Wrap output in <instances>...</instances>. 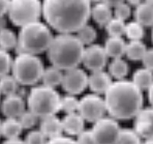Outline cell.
<instances>
[{
	"mask_svg": "<svg viewBox=\"0 0 153 144\" xmlns=\"http://www.w3.org/2000/svg\"><path fill=\"white\" fill-rule=\"evenodd\" d=\"M91 6L89 0H44L42 17L57 32L76 33L87 24Z\"/></svg>",
	"mask_w": 153,
	"mask_h": 144,
	"instance_id": "cell-1",
	"label": "cell"
},
{
	"mask_svg": "<svg viewBox=\"0 0 153 144\" xmlns=\"http://www.w3.org/2000/svg\"><path fill=\"white\" fill-rule=\"evenodd\" d=\"M103 96L107 112L116 120L134 118L143 109V91L131 81H115Z\"/></svg>",
	"mask_w": 153,
	"mask_h": 144,
	"instance_id": "cell-2",
	"label": "cell"
},
{
	"mask_svg": "<svg viewBox=\"0 0 153 144\" xmlns=\"http://www.w3.org/2000/svg\"><path fill=\"white\" fill-rule=\"evenodd\" d=\"M85 46L73 33H59L54 37L47 51L51 64L61 71L78 67L82 62Z\"/></svg>",
	"mask_w": 153,
	"mask_h": 144,
	"instance_id": "cell-3",
	"label": "cell"
},
{
	"mask_svg": "<svg viewBox=\"0 0 153 144\" xmlns=\"http://www.w3.org/2000/svg\"><path fill=\"white\" fill-rule=\"evenodd\" d=\"M53 39L50 27L36 21L21 28L18 35V47L21 50L20 53L38 55L49 50Z\"/></svg>",
	"mask_w": 153,
	"mask_h": 144,
	"instance_id": "cell-4",
	"label": "cell"
},
{
	"mask_svg": "<svg viewBox=\"0 0 153 144\" xmlns=\"http://www.w3.org/2000/svg\"><path fill=\"white\" fill-rule=\"evenodd\" d=\"M60 103L61 96L59 92L44 84L33 87L27 98L28 110L39 118L56 115L60 111Z\"/></svg>",
	"mask_w": 153,
	"mask_h": 144,
	"instance_id": "cell-5",
	"label": "cell"
},
{
	"mask_svg": "<svg viewBox=\"0 0 153 144\" xmlns=\"http://www.w3.org/2000/svg\"><path fill=\"white\" fill-rule=\"evenodd\" d=\"M44 71V63L37 55L19 53L13 61V76L20 85H35L42 80Z\"/></svg>",
	"mask_w": 153,
	"mask_h": 144,
	"instance_id": "cell-6",
	"label": "cell"
},
{
	"mask_svg": "<svg viewBox=\"0 0 153 144\" xmlns=\"http://www.w3.org/2000/svg\"><path fill=\"white\" fill-rule=\"evenodd\" d=\"M7 15L10 22L20 28L39 21L42 15L40 0H10Z\"/></svg>",
	"mask_w": 153,
	"mask_h": 144,
	"instance_id": "cell-7",
	"label": "cell"
},
{
	"mask_svg": "<svg viewBox=\"0 0 153 144\" xmlns=\"http://www.w3.org/2000/svg\"><path fill=\"white\" fill-rule=\"evenodd\" d=\"M105 112L107 108L105 100L98 94H86L80 100L78 113L84 118L85 121L94 123L100 118L105 117Z\"/></svg>",
	"mask_w": 153,
	"mask_h": 144,
	"instance_id": "cell-8",
	"label": "cell"
},
{
	"mask_svg": "<svg viewBox=\"0 0 153 144\" xmlns=\"http://www.w3.org/2000/svg\"><path fill=\"white\" fill-rule=\"evenodd\" d=\"M91 132L97 144H115L121 128L116 119L102 117L93 123Z\"/></svg>",
	"mask_w": 153,
	"mask_h": 144,
	"instance_id": "cell-9",
	"label": "cell"
},
{
	"mask_svg": "<svg viewBox=\"0 0 153 144\" xmlns=\"http://www.w3.org/2000/svg\"><path fill=\"white\" fill-rule=\"evenodd\" d=\"M88 77L87 73L80 67L67 69L63 73L61 86L66 94H76L82 93L88 87Z\"/></svg>",
	"mask_w": 153,
	"mask_h": 144,
	"instance_id": "cell-10",
	"label": "cell"
},
{
	"mask_svg": "<svg viewBox=\"0 0 153 144\" xmlns=\"http://www.w3.org/2000/svg\"><path fill=\"white\" fill-rule=\"evenodd\" d=\"M108 58L109 57L105 53L103 46L93 44L85 47L82 62L84 66L90 72L102 71L107 66Z\"/></svg>",
	"mask_w": 153,
	"mask_h": 144,
	"instance_id": "cell-11",
	"label": "cell"
},
{
	"mask_svg": "<svg viewBox=\"0 0 153 144\" xmlns=\"http://www.w3.org/2000/svg\"><path fill=\"white\" fill-rule=\"evenodd\" d=\"M134 130L145 140L153 139V107L143 108L134 117Z\"/></svg>",
	"mask_w": 153,
	"mask_h": 144,
	"instance_id": "cell-12",
	"label": "cell"
},
{
	"mask_svg": "<svg viewBox=\"0 0 153 144\" xmlns=\"http://www.w3.org/2000/svg\"><path fill=\"white\" fill-rule=\"evenodd\" d=\"M1 112L6 118H17L26 111L25 101L18 93L7 96L1 103Z\"/></svg>",
	"mask_w": 153,
	"mask_h": 144,
	"instance_id": "cell-13",
	"label": "cell"
},
{
	"mask_svg": "<svg viewBox=\"0 0 153 144\" xmlns=\"http://www.w3.org/2000/svg\"><path fill=\"white\" fill-rule=\"evenodd\" d=\"M112 83H113L112 77L103 69L91 72L88 77V87L90 90L98 96L105 94Z\"/></svg>",
	"mask_w": 153,
	"mask_h": 144,
	"instance_id": "cell-14",
	"label": "cell"
},
{
	"mask_svg": "<svg viewBox=\"0 0 153 144\" xmlns=\"http://www.w3.org/2000/svg\"><path fill=\"white\" fill-rule=\"evenodd\" d=\"M39 131L49 139H53L59 137L63 133L62 128V120L56 115L48 116V117L40 118Z\"/></svg>",
	"mask_w": 153,
	"mask_h": 144,
	"instance_id": "cell-15",
	"label": "cell"
},
{
	"mask_svg": "<svg viewBox=\"0 0 153 144\" xmlns=\"http://www.w3.org/2000/svg\"><path fill=\"white\" fill-rule=\"evenodd\" d=\"M63 133L67 136H78L85 130V120L80 114L71 113L65 114V116L61 119Z\"/></svg>",
	"mask_w": 153,
	"mask_h": 144,
	"instance_id": "cell-16",
	"label": "cell"
},
{
	"mask_svg": "<svg viewBox=\"0 0 153 144\" xmlns=\"http://www.w3.org/2000/svg\"><path fill=\"white\" fill-rule=\"evenodd\" d=\"M90 17L93 19V21L97 25L105 26L112 20L114 15L112 7H110L109 5L102 3V2H100V3H96L91 6Z\"/></svg>",
	"mask_w": 153,
	"mask_h": 144,
	"instance_id": "cell-17",
	"label": "cell"
},
{
	"mask_svg": "<svg viewBox=\"0 0 153 144\" xmlns=\"http://www.w3.org/2000/svg\"><path fill=\"white\" fill-rule=\"evenodd\" d=\"M103 48L107 53L108 57L115 59V58H122L125 55V48H126V43L122 37H109L105 42Z\"/></svg>",
	"mask_w": 153,
	"mask_h": 144,
	"instance_id": "cell-18",
	"label": "cell"
},
{
	"mask_svg": "<svg viewBox=\"0 0 153 144\" xmlns=\"http://www.w3.org/2000/svg\"><path fill=\"white\" fill-rule=\"evenodd\" d=\"M134 21L143 27H153V4L144 1L134 10Z\"/></svg>",
	"mask_w": 153,
	"mask_h": 144,
	"instance_id": "cell-19",
	"label": "cell"
},
{
	"mask_svg": "<svg viewBox=\"0 0 153 144\" xmlns=\"http://www.w3.org/2000/svg\"><path fill=\"white\" fill-rule=\"evenodd\" d=\"M132 83L141 91L148 90L153 84V72L145 67L138 69L132 75Z\"/></svg>",
	"mask_w": 153,
	"mask_h": 144,
	"instance_id": "cell-20",
	"label": "cell"
},
{
	"mask_svg": "<svg viewBox=\"0 0 153 144\" xmlns=\"http://www.w3.org/2000/svg\"><path fill=\"white\" fill-rule=\"evenodd\" d=\"M108 73L116 81L125 80L129 73V66L126 60H124L123 58H115V59H112V61L109 63Z\"/></svg>",
	"mask_w": 153,
	"mask_h": 144,
	"instance_id": "cell-21",
	"label": "cell"
},
{
	"mask_svg": "<svg viewBox=\"0 0 153 144\" xmlns=\"http://www.w3.org/2000/svg\"><path fill=\"white\" fill-rule=\"evenodd\" d=\"M62 79H63V71L51 66L45 69L44 73H42V84L46 86L56 88L57 86L61 85Z\"/></svg>",
	"mask_w": 153,
	"mask_h": 144,
	"instance_id": "cell-22",
	"label": "cell"
},
{
	"mask_svg": "<svg viewBox=\"0 0 153 144\" xmlns=\"http://www.w3.org/2000/svg\"><path fill=\"white\" fill-rule=\"evenodd\" d=\"M147 50L148 48L142 40H129L125 48V56L131 61H142Z\"/></svg>",
	"mask_w": 153,
	"mask_h": 144,
	"instance_id": "cell-23",
	"label": "cell"
},
{
	"mask_svg": "<svg viewBox=\"0 0 153 144\" xmlns=\"http://www.w3.org/2000/svg\"><path fill=\"white\" fill-rule=\"evenodd\" d=\"M2 136L6 139H17L22 134L23 128L17 118H6L2 122Z\"/></svg>",
	"mask_w": 153,
	"mask_h": 144,
	"instance_id": "cell-24",
	"label": "cell"
},
{
	"mask_svg": "<svg viewBox=\"0 0 153 144\" xmlns=\"http://www.w3.org/2000/svg\"><path fill=\"white\" fill-rule=\"evenodd\" d=\"M76 37L84 46L93 45L97 37V31L90 24H85L76 32Z\"/></svg>",
	"mask_w": 153,
	"mask_h": 144,
	"instance_id": "cell-25",
	"label": "cell"
},
{
	"mask_svg": "<svg viewBox=\"0 0 153 144\" xmlns=\"http://www.w3.org/2000/svg\"><path fill=\"white\" fill-rule=\"evenodd\" d=\"M18 46V35L10 28L0 30V48L3 50H10Z\"/></svg>",
	"mask_w": 153,
	"mask_h": 144,
	"instance_id": "cell-26",
	"label": "cell"
},
{
	"mask_svg": "<svg viewBox=\"0 0 153 144\" xmlns=\"http://www.w3.org/2000/svg\"><path fill=\"white\" fill-rule=\"evenodd\" d=\"M19 83L13 75H6L0 78V93L3 96H12L16 94L19 88Z\"/></svg>",
	"mask_w": 153,
	"mask_h": 144,
	"instance_id": "cell-27",
	"label": "cell"
},
{
	"mask_svg": "<svg viewBox=\"0 0 153 144\" xmlns=\"http://www.w3.org/2000/svg\"><path fill=\"white\" fill-rule=\"evenodd\" d=\"M145 27L139 24L137 21L128 22L125 25L124 35L129 40H142L145 35Z\"/></svg>",
	"mask_w": 153,
	"mask_h": 144,
	"instance_id": "cell-28",
	"label": "cell"
},
{
	"mask_svg": "<svg viewBox=\"0 0 153 144\" xmlns=\"http://www.w3.org/2000/svg\"><path fill=\"white\" fill-rule=\"evenodd\" d=\"M125 23L122 20L116 19V18H112V20L107 24L105 27V31H107L109 37H122V35L125 32Z\"/></svg>",
	"mask_w": 153,
	"mask_h": 144,
	"instance_id": "cell-29",
	"label": "cell"
},
{
	"mask_svg": "<svg viewBox=\"0 0 153 144\" xmlns=\"http://www.w3.org/2000/svg\"><path fill=\"white\" fill-rule=\"evenodd\" d=\"M79 103L80 100H78L76 96L65 94L64 96H61L60 111H63L65 114L76 113L79 110Z\"/></svg>",
	"mask_w": 153,
	"mask_h": 144,
	"instance_id": "cell-30",
	"label": "cell"
},
{
	"mask_svg": "<svg viewBox=\"0 0 153 144\" xmlns=\"http://www.w3.org/2000/svg\"><path fill=\"white\" fill-rule=\"evenodd\" d=\"M115 144H142L141 137L134 130L121 129L117 141Z\"/></svg>",
	"mask_w": 153,
	"mask_h": 144,
	"instance_id": "cell-31",
	"label": "cell"
},
{
	"mask_svg": "<svg viewBox=\"0 0 153 144\" xmlns=\"http://www.w3.org/2000/svg\"><path fill=\"white\" fill-rule=\"evenodd\" d=\"M13 59L6 50L0 48V78L6 76L12 71Z\"/></svg>",
	"mask_w": 153,
	"mask_h": 144,
	"instance_id": "cell-32",
	"label": "cell"
},
{
	"mask_svg": "<svg viewBox=\"0 0 153 144\" xmlns=\"http://www.w3.org/2000/svg\"><path fill=\"white\" fill-rule=\"evenodd\" d=\"M38 116L35 115L33 112L26 110L23 114L19 117V121L21 123L23 130H30L33 129L38 122Z\"/></svg>",
	"mask_w": 153,
	"mask_h": 144,
	"instance_id": "cell-33",
	"label": "cell"
},
{
	"mask_svg": "<svg viewBox=\"0 0 153 144\" xmlns=\"http://www.w3.org/2000/svg\"><path fill=\"white\" fill-rule=\"evenodd\" d=\"M48 138L39 130H32L26 135L25 144H47Z\"/></svg>",
	"mask_w": 153,
	"mask_h": 144,
	"instance_id": "cell-34",
	"label": "cell"
},
{
	"mask_svg": "<svg viewBox=\"0 0 153 144\" xmlns=\"http://www.w3.org/2000/svg\"><path fill=\"white\" fill-rule=\"evenodd\" d=\"M113 15L114 18L122 20V21L125 22L130 17V15H131V7L128 5L126 2H123V3L115 6L113 10Z\"/></svg>",
	"mask_w": 153,
	"mask_h": 144,
	"instance_id": "cell-35",
	"label": "cell"
},
{
	"mask_svg": "<svg viewBox=\"0 0 153 144\" xmlns=\"http://www.w3.org/2000/svg\"><path fill=\"white\" fill-rule=\"evenodd\" d=\"M76 141L78 144H97L93 134H92L91 130H90V131L84 130L81 134H79L78 136H76Z\"/></svg>",
	"mask_w": 153,
	"mask_h": 144,
	"instance_id": "cell-36",
	"label": "cell"
},
{
	"mask_svg": "<svg viewBox=\"0 0 153 144\" xmlns=\"http://www.w3.org/2000/svg\"><path fill=\"white\" fill-rule=\"evenodd\" d=\"M47 144H78L75 139H73L69 136H61L56 137L53 139H49Z\"/></svg>",
	"mask_w": 153,
	"mask_h": 144,
	"instance_id": "cell-37",
	"label": "cell"
},
{
	"mask_svg": "<svg viewBox=\"0 0 153 144\" xmlns=\"http://www.w3.org/2000/svg\"><path fill=\"white\" fill-rule=\"evenodd\" d=\"M142 62H143V66L145 69L153 72V48L148 49L145 56L142 59Z\"/></svg>",
	"mask_w": 153,
	"mask_h": 144,
	"instance_id": "cell-38",
	"label": "cell"
},
{
	"mask_svg": "<svg viewBox=\"0 0 153 144\" xmlns=\"http://www.w3.org/2000/svg\"><path fill=\"white\" fill-rule=\"evenodd\" d=\"M10 0H0V18L7 13Z\"/></svg>",
	"mask_w": 153,
	"mask_h": 144,
	"instance_id": "cell-39",
	"label": "cell"
},
{
	"mask_svg": "<svg viewBox=\"0 0 153 144\" xmlns=\"http://www.w3.org/2000/svg\"><path fill=\"white\" fill-rule=\"evenodd\" d=\"M102 3L107 4V5H109L110 7H115V6L119 5V4L123 3V2H125V0H102Z\"/></svg>",
	"mask_w": 153,
	"mask_h": 144,
	"instance_id": "cell-40",
	"label": "cell"
},
{
	"mask_svg": "<svg viewBox=\"0 0 153 144\" xmlns=\"http://www.w3.org/2000/svg\"><path fill=\"white\" fill-rule=\"evenodd\" d=\"M2 144H25V141L21 140L20 138L17 139H6Z\"/></svg>",
	"mask_w": 153,
	"mask_h": 144,
	"instance_id": "cell-41",
	"label": "cell"
},
{
	"mask_svg": "<svg viewBox=\"0 0 153 144\" xmlns=\"http://www.w3.org/2000/svg\"><path fill=\"white\" fill-rule=\"evenodd\" d=\"M125 2H126L130 7H131V6H134V7H138L141 3H143L144 0H125Z\"/></svg>",
	"mask_w": 153,
	"mask_h": 144,
	"instance_id": "cell-42",
	"label": "cell"
},
{
	"mask_svg": "<svg viewBox=\"0 0 153 144\" xmlns=\"http://www.w3.org/2000/svg\"><path fill=\"white\" fill-rule=\"evenodd\" d=\"M147 91H148V100H149V103H150V105H151V107H153V84Z\"/></svg>",
	"mask_w": 153,
	"mask_h": 144,
	"instance_id": "cell-43",
	"label": "cell"
},
{
	"mask_svg": "<svg viewBox=\"0 0 153 144\" xmlns=\"http://www.w3.org/2000/svg\"><path fill=\"white\" fill-rule=\"evenodd\" d=\"M3 28H6L5 27V20H4L3 17H1L0 18V30L3 29Z\"/></svg>",
	"mask_w": 153,
	"mask_h": 144,
	"instance_id": "cell-44",
	"label": "cell"
},
{
	"mask_svg": "<svg viewBox=\"0 0 153 144\" xmlns=\"http://www.w3.org/2000/svg\"><path fill=\"white\" fill-rule=\"evenodd\" d=\"M90 1V3H91V5L92 4H96V3H100V2H102V0H89Z\"/></svg>",
	"mask_w": 153,
	"mask_h": 144,
	"instance_id": "cell-45",
	"label": "cell"
},
{
	"mask_svg": "<svg viewBox=\"0 0 153 144\" xmlns=\"http://www.w3.org/2000/svg\"><path fill=\"white\" fill-rule=\"evenodd\" d=\"M142 144H153V139H150V140H145L144 142H142Z\"/></svg>",
	"mask_w": 153,
	"mask_h": 144,
	"instance_id": "cell-46",
	"label": "cell"
},
{
	"mask_svg": "<svg viewBox=\"0 0 153 144\" xmlns=\"http://www.w3.org/2000/svg\"><path fill=\"white\" fill-rule=\"evenodd\" d=\"M2 121H0V137L2 136Z\"/></svg>",
	"mask_w": 153,
	"mask_h": 144,
	"instance_id": "cell-47",
	"label": "cell"
},
{
	"mask_svg": "<svg viewBox=\"0 0 153 144\" xmlns=\"http://www.w3.org/2000/svg\"><path fill=\"white\" fill-rule=\"evenodd\" d=\"M144 1H146V2H149V3H152V4H153V0H144Z\"/></svg>",
	"mask_w": 153,
	"mask_h": 144,
	"instance_id": "cell-48",
	"label": "cell"
},
{
	"mask_svg": "<svg viewBox=\"0 0 153 144\" xmlns=\"http://www.w3.org/2000/svg\"><path fill=\"white\" fill-rule=\"evenodd\" d=\"M151 35H152V43H153V27H152V34Z\"/></svg>",
	"mask_w": 153,
	"mask_h": 144,
	"instance_id": "cell-49",
	"label": "cell"
},
{
	"mask_svg": "<svg viewBox=\"0 0 153 144\" xmlns=\"http://www.w3.org/2000/svg\"><path fill=\"white\" fill-rule=\"evenodd\" d=\"M0 96H1V93H0Z\"/></svg>",
	"mask_w": 153,
	"mask_h": 144,
	"instance_id": "cell-50",
	"label": "cell"
}]
</instances>
